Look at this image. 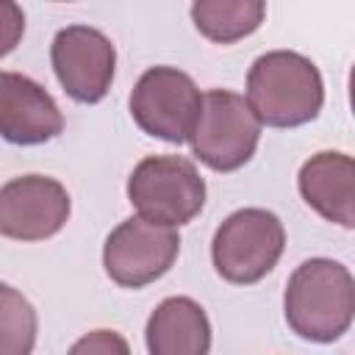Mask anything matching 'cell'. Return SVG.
Returning a JSON list of instances; mask_svg holds the SVG:
<instances>
[{"label": "cell", "mask_w": 355, "mask_h": 355, "mask_svg": "<svg viewBox=\"0 0 355 355\" xmlns=\"http://www.w3.org/2000/svg\"><path fill=\"white\" fill-rule=\"evenodd\" d=\"M247 105L269 128H300L319 116L324 83L319 67L294 53L272 50L252 61L247 72Z\"/></svg>", "instance_id": "obj_1"}, {"label": "cell", "mask_w": 355, "mask_h": 355, "mask_svg": "<svg viewBox=\"0 0 355 355\" xmlns=\"http://www.w3.org/2000/svg\"><path fill=\"white\" fill-rule=\"evenodd\" d=\"M283 311L288 327L313 344H330L341 338L355 313V283L344 263L333 258L302 261L283 294Z\"/></svg>", "instance_id": "obj_2"}, {"label": "cell", "mask_w": 355, "mask_h": 355, "mask_svg": "<svg viewBox=\"0 0 355 355\" xmlns=\"http://www.w3.org/2000/svg\"><path fill=\"white\" fill-rule=\"evenodd\" d=\"M180 252L175 227L153 225L141 216L119 222L103 244L105 275L122 288H141L164 277Z\"/></svg>", "instance_id": "obj_7"}, {"label": "cell", "mask_w": 355, "mask_h": 355, "mask_svg": "<svg viewBox=\"0 0 355 355\" xmlns=\"http://www.w3.org/2000/svg\"><path fill=\"white\" fill-rule=\"evenodd\" d=\"M50 61L58 83L75 103H100L114 80L116 50L111 39L89 25H67L50 44Z\"/></svg>", "instance_id": "obj_8"}, {"label": "cell", "mask_w": 355, "mask_h": 355, "mask_svg": "<svg viewBox=\"0 0 355 355\" xmlns=\"http://www.w3.org/2000/svg\"><path fill=\"white\" fill-rule=\"evenodd\" d=\"M128 200L141 219L180 227L202 211L205 180L183 155H147L128 178Z\"/></svg>", "instance_id": "obj_3"}, {"label": "cell", "mask_w": 355, "mask_h": 355, "mask_svg": "<svg viewBox=\"0 0 355 355\" xmlns=\"http://www.w3.org/2000/svg\"><path fill=\"white\" fill-rule=\"evenodd\" d=\"M64 130L53 94L28 75L0 72V139L22 147L44 144Z\"/></svg>", "instance_id": "obj_10"}, {"label": "cell", "mask_w": 355, "mask_h": 355, "mask_svg": "<svg viewBox=\"0 0 355 355\" xmlns=\"http://www.w3.org/2000/svg\"><path fill=\"white\" fill-rule=\"evenodd\" d=\"M144 341L150 355H208L211 322L191 297H166L150 313Z\"/></svg>", "instance_id": "obj_12"}, {"label": "cell", "mask_w": 355, "mask_h": 355, "mask_svg": "<svg viewBox=\"0 0 355 355\" xmlns=\"http://www.w3.org/2000/svg\"><path fill=\"white\" fill-rule=\"evenodd\" d=\"M202 94L178 67H150L130 92V116L153 139L183 144L197 122Z\"/></svg>", "instance_id": "obj_6"}, {"label": "cell", "mask_w": 355, "mask_h": 355, "mask_svg": "<svg viewBox=\"0 0 355 355\" xmlns=\"http://www.w3.org/2000/svg\"><path fill=\"white\" fill-rule=\"evenodd\" d=\"M302 200L327 222L355 227V164L347 153L324 150L311 155L297 178Z\"/></svg>", "instance_id": "obj_11"}, {"label": "cell", "mask_w": 355, "mask_h": 355, "mask_svg": "<svg viewBox=\"0 0 355 355\" xmlns=\"http://www.w3.org/2000/svg\"><path fill=\"white\" fill-rule=\"evenodd\" d=\"M67 355H130V347L116 330H92L80 336Z\"/></svg>", "instance_id": "obj_15"}, {"label": "cell", "mask_w": 355, "mask_h": 355, "mask_svg": "<svg viewBox=\"0 0 355 355\" xmlns=\"http://www.w3.org/2000/svg\"><path fill=\"white\" fill-rule=\"evenodd\" d=\"M286 247L283 222L266 208L233 211L214 233L211 258L222 280L250 286L263 280Z\"/></svg>", "instance_id": "obj_4"}, {"label": "cell", "mask_w": 355, "mask_h": 355, "mask_svg": "<svg viewBox=\"0 0 355 355\" xmlns=\"http://www.w3.org/2000/svg\"><path fill=\"white\" fill-rule=\"evenodd\" d=\"M67 189L47 175H22L0 189V233L17 241H44L69 219Z\"/></svg>", "instance_id": "obj_9"}, {"label": "cell", "mask_w": 355, "mask_h": 355, "mask_svg": "<svg viewBox=\"0 0 355 355\" xmlns=\"http://www.w3.org/2000/svg\"><path fill=\"white\" fill-rule=\"evenodd\" d=\"M25 33V14L17 3L0 0V61L22 42Z\"/></svg>", "instance_id": "obj_16"}, {"label": "cell", "mask_w": 355, "mask_h": 355, "mask_svg": "<svg viewBox=\"0 0 355 355\" xmlns=\"http://www.w3.org/2000/svg\"><path fill=\"white\" fill-rule=\"evenodd\" d=\"M39 319L33 305L8 283H0V355H31Z\"/></svg>", "instance_id": "obj_14"}, {"label": "cell", "mask_w": 355, "mask_h": 355, "mask_svg": "<svg viewBox=\"0 0 355 355\" xmlns=\"http://www.w3.org/2000/svg\"><path fill=\"white\" fill-rule=\"evenodd\" d=\"M261 122L247 100L227 89H211L202 94L197 122L189 133L191 153L214 172L241 169L258 147Z\"/></svg>", "instance_id": "obj_5"}, {"label": "cell", "mask_w": 355, "mask_h": 355, "mask_svg": "<svg viewBox=\"0 0 355 355\" xmlns=\"http://www.w3.org/2000/svg\"><path fill=\"white\" fill-rule=\"evenodd\" d=\"M263 17L266 6L261 0H197L191 6L194 28L216 44H233L255 33Z\"/></svg>", "instance_id": "obj_13"}]
</instances>
